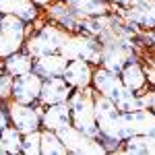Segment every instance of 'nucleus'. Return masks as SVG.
I'll use <instances>...</instances> for the list:
<instances>
[{"label": "nucleus", "instance_id": "29", "mask_svg": "<svg viewBox=\"0 0 155 155\" xmlns=\"http://www.w3.org/2000/svg\"><path fill=\"white\" fill-rule=\"evenodd\" d=\"M106 2H110V4H120V0H106Z\"/></svg>", "mask_w": 155, "mask_h": 155}, {"label": "nucleus", "instance_id": "4", "mask_svg": "<svg viewBox=\"0 0 155 155\" xmlns=\"http://www.w3.org/2000/svg\"><path fill=\"white\" fill-rule=\"evenodd\" d=\"M66 60H87L91 64H99L101 60V41L95 35L83 31H71L58 50Z\"/></svg>", "mask_w": 155, "mask_h": 155}, {"label": "nucleus", "instance_id": "12", "mask_svg": "<svg viewBox=\"0 0 155 155\" xmlns=\"http://www.w3.org/2000/svg\"><path fill=\"white\" fill-rule=\"evenodd\" d=\"M122 15L128 19L130 27H139L145 31L155 29V0H143L132 8H122Z\"/></svg>", "mask_w": 155, "mask_h": 155}, {"label": "nucleus", "instance_id": "2", "mask_svg": "<svg viewBox=\"0 0 155 155\" xmlns=\"http://www.w3.org/2000/svg\"><path fill=\"white\" fill-rule=\"evenodd\" d=\"M95 89L85 87V89H72L68 97V107H71V124L81 132L99 139V128L95 122Z\"/></svg>", "mask_w": 155, "mask_h": 155}, {"label": "nucleus", "instance_id": "22", "mask_svg": "<svg viewBox=\"0 0 155 155\" xmlns=\"http://www.w3.org/2000/svg\"><path fill=\"white\" fill-rule=\"evenodd\" d=\"M114 104H116V107H118L120 112H134V110H139V107H141L139 93H134V91L126 89V87H124L118 95H116Z\"/></svg>", "mask_w": 155, "mask_h": 155}, {"label": "nucleus", "instance_id": "33", "mask_svg": "<svg viewBox=\"0 0 155 155\" xmlns=\"http://www.w3.org/2000/svg\"><path fill=\"white\" fill-rule=\"evenodd\" d=\"M151 134H155V130H153V132H151Z\"/></svg>", "mask_w": 155, "mask_h": 155}, {"label": "nucleus", "instance_id": "15", "mask_svg": "<svg viewBox=\"0 0 155 155\" xmlns=\"http://www.w3.org/2000/svg\"><path fill=\"white\" fill-rule=\"evenodd\" d=\"M0 12L15 15L29 25L37 23L39 19V6H35L31 0H0Z\"/></svg>", "mask_w": 155, "mask_h": 155}, {"label": "nucleus", "instance_id": "13", "mask_svg": "<svg viewBox=\"0 0 155 155\" xmlns=\"http://www.w3.org/2000/svg\"><path fill=\"white\" fill-rule=\"evenodd\" d=\"M46 15L50 17V21H54L56 25L64 27L66 31H77L81 25V17L72 11L64 0H54L52 4L46 6Z\"/></svg>", "mask_w": 155, "mask_h": 155}, {"label": "nucleus", "instance_id": "14", "mask_svg": "<svg viewBox=\"0 0 155 155\" xmlns=\"http://www.w3.org/2000/svg\"><path fill=\"white\" fill-rule=\"evenodd\" d=\"M71 124V107L68 104H54V106H44L41 110V128L56 130Z\"/></svg>", "mask_w": 155, "mask_h": 155}, {"label": "nucleus", "instance_id": "5", "mask_svg": "<svg viewBox=\"0 0 155 155\" xmlns=\"http://www.w3.org/2000/svg\"><path fill=\"white\" fill-rule=\"evenodd\" d=\"M4 107H6V114H8V122L23 134L41 128V110H44V106L21 104V101L8 99V101H4Z\"/></svg>", "mask_w": 155, "mask_h": 155}, {"label": "nucleus", "instance_id": "18", "mask_svg": "<svg viewBox=\"0 0 155 155\" xmlns=\"http://www.w3.org/2000/svg\"><path fill=\"white\" fill-rule=\"evenodd\" d=\"M2 71L8 72L12 79L21 77L25 72H31L33 71V56L29 52H25L23 48L17 50V52L8 54L6 58H2Z\"/></svg>", "mask_w": 155, "mask_h": 155}, {"label": "nucleus", "instance_id": "27", "mask_svg": "<svg viewBox=\"0 0 155 155\" xmlns=\"http://www.w3.org/2000/svg\"><path fill=\"white\" fill-rule=\"evenodd\" d=\"M143 0H120L118 6H122V8H132V6H137V4H141Z\"/></svg>", "mask_w": 155, "mask_h": 155}, {"label": "nucleus", "instance_id": "6", "mask_svg": "<svg viewBox=\"0 0 155 155\" xmlns=\"http://www.w3.org/2000/svg\"><path fill=\"white\" fill-rule=\"evenodd\" d=\"M58 137L62 139V143H64V147H66L68 153H74V155H99V153H107L106 145L101 143L99 139L81 132L79 128H74L72 124L64 126V128H60Z\"/></svg>", "mask_w": 155, "mask_h": 155}, {"label": "nucleus", "instance_id": "1", "mask_svg": "<svg viewBox=\"0 0 155 155\" xmlns=\"http://www.w3.org/2000/svg\"><path fill=\"white\" fill-rule=\"evenodd\" d=\"M95 122L99 128V141L106 145L107 153H114L120 145L124 143V122H122V112H120L114 99L106 95L95 93Z\"/></svg>", "mask_w": 155, "mask_h": 155}, {"label": "nucleus", "instance_id": "28", "mask_svg": "<svg viewBox=\"0 0 155 155\" xmlns=\"http://www.w3.org/2000/svg\"><path fill=\"white\" fill-rule=\"evenodd\" d=\"M31 2H33L35 6H39V8H46V6H48V4H52L54 0H31Z\"/></svg>", "mask_w": 155, "mask_h": 155}, {"label": "nucleus", "instance_id": "23", "mask_svg": "<svg viewBox=\"0 0 155 155\" xmlns=\"http://www.w3.org/2000/svg\"><path fill=\"white\" fill-rule=\"evenodd\" d=\"M21 153L23 155H41V130H33V132L23 134Z\"/></svg>", "mask_w": 155, "mask_h": 155}, {"label": "nucleus", "instance_id": "25", "mask_svg": "<svg viewBox=\"0 0 155 155\" xmlns=\"http://www.w3.org/2000/svg\"><path fill=\"white\" fill-rule=\"evenodd\" d=\"M139 101H141V107H145V110H151V112H155V87L151 89V91L139 93Z\"/></svg>", "mask_w": 155, "mask_h": 155}, {"label": "nucleus", "instance_id": "3", "mask_svg": "<svg viewBox=\"0 0 155 155\" xmlns=\"http://www.w3.org/2000/svg\"><path fill=\"white\" fill-rule=\"evenodd\" d=\"M71 31H66L64 27L56 25L54 21L50 23H44L41 27H37L31 35H27L23 44V50L29 52L33 58H39V56H46V54H54L58 52L62 41L66 39Z\"/></svg>", "mask_w": 155, "mask_h": 155}, {"label": "nucleus", "instance_id": "30", "mask_svg": "<svg viewBox=\"0 0 155 155\" xmlns=\"http://www.w3.org/2000/svg\"><path fill=\"white\" fill-rule=\"evenodd\" d=\"M151 39H153V44H155V29L151 31Z\"/></svg>", "mask_w": 155, "mask_h": 155}, {"label": "nucleus", "instance_id": "10", "mask_svg": "<svg viewBox=\"0 0 155 155\" xmlns=\"http://www.w3.org/2000/svg\"><path fill=\"white\" fill-rule=\"evenodd\" d=\"M72 93V87L62 77H50L41 83V93H39V106H54V104H64L68 101Z\"/></svg>", "mask_w": 155, "mask_h": 155}, {"label": "nucleus", "instance_id": "17", "mask_svg": "<svg viewBox=\"0 0 155 155\" xmlns=\"http://www.w3.org/2000/svg\"><path fill=\"white\" fill-rule=\"evenodd\" d=\"M68 60L64 58L60 52L54 54H46V56H39L33 58V71L41 77V79H50V77H62V72L66 68Z\"/></svg>", "mask_w": 155, "mask_h": 155}, {"label": "nucleus", "instance_id": "19", "mask_svg": "<svg viewBox=\"0 0 155 155\" xmlns=\"http://www.w3.org/2000/svg\"><path fill=\"white\" fill-rule=\"evenodd\" d=\"M79 17H104L110 15L112 4L106 0H64Z\"/></svg>", "mask_w": 155, "mask_h": 155}, {"label": "nucleus", "instance_id": "7", "mask_svg": "<svg viewBox=\"0 0 155 155\" xmlns=\"http://www.w3.org/2000/svg\"><path fill=\"white\" fill-rule=\"evenodd\" d=\"M134 58L132 52V39H110V41H101V60L99 64L106 66L107 71L120 72L124 68V64L128 60Z\"/></svg>", "mask_w": 155, "mask_h": 155}, {"label": "nucleus", "instance_id": "16", "mask_svg": "<svg viewBox=\"0 0 155 155\" xmlns=\"http://www.w3.org/2000/svg\"><path fill=\"white\" fill-rule=\"evenodd\" d=\"M118 74H120L122 85H124L126 89L134 91V93H141L145 87H147V74H145V68H143V64H141L137 58L128 60V62L124 64V68H122Z\"/></svg>", "mask_w": 155, "mask_h": 155}, {"label": "nucleus", "instance_id": "9", "mask_svg": "<svg viewBox=\"0 0 155 155\" xmlns=\"http://www.w3.org/2000/svg\"><path fill=\"white\" fill-rule=\"evenodd\" d=\"M91 87L95 89V93L106 95L110 99H116L120 91L124 89V85L120 81V74L114 71H107L106 66L97 64L93 68V79H91Z\"/></svg>", "mask_w": 155, "mask_h": 155}, {"label": "nucleus", "instance_id": "31", "mask_svg": "<svg viewBox=\"0 0 155 155\" xmlns=\"http://www.w3.org/2000/svg\"><path fill=\"white\" fill-rule=\"evenodd\" d=\"M0 155H4V147H2V143H0Z\"/></svg>", "mask_w": 155, "mask_h": 155}, {"label": "nucleus", "instance_id": "11", "mask_svg": "<svg viewBox=\"0 0 155 155\" xmlns=\"http://www.w3.org/2000/svg\"><path fill=\"white\" fill-rule=\"evenodd\" d=\"M93 68L95 66L87 60H68L66 68L62 72V79L71 85L72 89H85V87H91Z\"/></svg>", "mask_w": 155, "mask_h": 155}, {"label": "nucleus", "instance_id": "32", "mask_svg": "<svg viewBox=\"0 0 155 155\" xmlns=\"http://www.w3.org/2000/svg\"><path fill=\"white\" fill-rule=\"evenodd\" d=\"M0 23H2V12H0Z\"/></svg>", "mask_w": 155, "mask_h": 155}, {"label": "nucleus", "instance_id": "8", "mask_svg": "<svg viewBox=\"0 0 155 155\" xmlns=\"http://www.w3.org/2000/svg\"><path fill=\"white\" fill-rule=\"evenodd\" d=\"M41 83H44V79H41L35 71L25 72L21 77H15V79H12L11 99L21 101V104H39Z\"/></svg>", "mask_w": 155, "mask_h": 155}, {"label": "nucleus", "instance_id": "20", "mask_svg": "<svg viewBox=\"0 0 155 155\" xmlns=\"http://www.w3.org/2000/svg\"><path fill=\"white\" fill-rule=\"evenodd\" d=\"M0 143L4 147V153L19 155L21 153V143H23V132L17 130L12 124H8L0 130Z\"/></svg>", "mask_w": 155, "mask_h": 155}, {"label": "nucleus", "instance_id": "26", "mask_svg": "<svg viewBox=\"0 0 155 155\" xmlns=\"http://www.w3.org/2000/svg\"><path fill=\"white\" fill-rule=\"evenodd\" d=\"M145 74H147V83L155 87V66H147L145 68Z\"/></svg>", "mask_w": 155, "mask_h": 155}, {"label": "nucleus", "instance_id": "21", "mask_svg": "<svg viewBox=\"0 0 155 155\" xmlns=\"http://www.w3.org/2000/svg\"><path fill=\"white\" fill-rule=\"evenodd\" d=\"M66 147L56 130H41V155H66Z\"/></svg>", "mask_w": 155, "mask_h": 155}, {"label": "nucleus", "instance_id": "24", "mask_svg": "<svg viewBox=\"0 0 155 155\" xmlns=\"http://www.w3.org/2000/svg\"><path fill=\"white\" fill-rule=\"evenodd\" d=\"M12 93V77L8 72H0V101H8Z\"/></svg>", "mask_w": 155, "mask_h": 155}]
</instances>
